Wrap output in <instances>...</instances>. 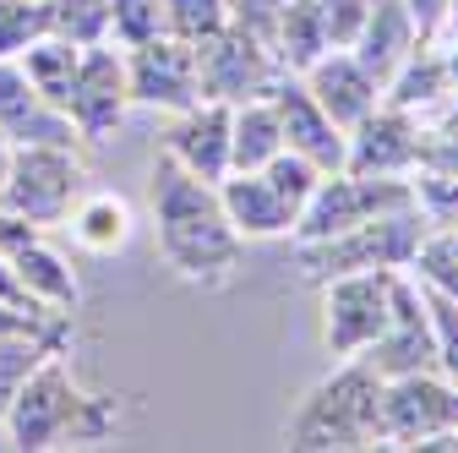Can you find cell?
<instances>
[{"label": "cell", "mask_w": 458, "mask_h": 453, "mask_svg": "<svg viewBox=\"0 0 458 453\" xmlns=\"http://www.w3.org/2000/svg\"><path fill=\"white\" fill-rule=\"evenodd\" d=\"M148 213H153V246L164 257V268L186 278V285L218 290L241 273L246 262V241L241 230L229 224L218 186L186 175L175 158H153V175H148Z\"/></svg>", "instance_id": "1"}, {"label": "cell", "mask_w": 458, "mask_h": 453, "mask_svg": "<svg viewBox=\"0 0 458 453\" xmlns=\"http://www.w3.org/2000/svg\"><path fill=\"white\" fill-rule=\"evenodd\" d=\"M121 432V405L109 393H93L77 382L66 366V350H55L22 388L12 410L0 415V437L6 448L22 453H49V448H93Z\"/></svg>", "instance_id": "2"}, {"label": "cell", "mask_w": 458, "mask_h": 453, "mask_svg": "<svg viewBox=\"0 0 458 453\" xmlns=\"http://www.w3.org/2000/svg\"><path fill=\"white\" fill-rule=\"evenodd\" d=\"M284 442L295 453H360L382 448V377L350 355L306 388L295 415L284 421Z\"/></svg>", "instance_id": "3"}, {"label": "cell", "mask_w": 458, "mask_h": 453, "mask_svg": "<svg viewBox=\"0 0 458 453\" xmlns=\"http://www.w3.org/2000/svg\"><path fill=\"white\" fill-rule=\"evenodd\" d=\"M420 241H426V213L398 208V213L350 224V230L322 235V241H295V268L306 285H327V278L366 273V268H410Z\"/></svg>", "instance_id": "4"}, {"label": "cell", "mask_w": 458, "mask_h": 453, "mask_svg": "<svg viewBox=\"0 0 458 453\" xmlns=\"http://www.w3.org/2000/svg\"><path fill=\"white\" fill-rule=\"evenodd\" d=\"M82 192H88V164L77 148L22 142L12 148L6 181H0V208H12L17 218L38 224V230H61Z\"/></svg>", "instance_id": "5"}, {"label": "cell", "mask_w": 458, "mask_h": 453, "mask_svg": "<svg viewBox=\"0 0 458 453\" xmlns=\"http://www.w3.org/2000/svg\"><path fill=\"white\" fill-rule=\"evenodd\" d=\"M398 208H420L410 175H355V169H333L306 197V208L295 218V241H322V235H338V230H350V224H366V218H382V213H398Z\"/></svg>", "instance_id": "6"}, {"label": "cell", "mask_w": 458, "mask_h": 453, "mask_svg": "<svg viewBox=\"0 0 458 453\" xmlns=\"http://www.w3.org/2000/svg\"><path fill=\"white\" fill-rule=\"evenodd\" d=\"M393 273L398 268H366V273H344L327 278L322 290V350L333 361L366 355L377 345V333L387 328V306H393Z\"/></svg>", "instance_id": "7"}, {"label": "cell", "mask_w": 458, "mask_h": 453, "mask_svg": "<svg viewBox=\"0 0 458 453\" xmlns=\"http://www.w3.org/2000/svg\"><path fill=\"white\" fill-rule=\"evenodd\" d=\"M382 382L387 377H410V372H437V328H431V301L426 285L398 268L393 273V306H387V328L377 333V345L360 355Z\"/></svg>", "instance_id": "8"}, {"label": "cell", "mask_w": 458, "mask_h": 453, "mask_svg": "<svg viewBox=\"0 0 458 453\" xmlns=\"http://www.w3.org/2000/svg\"><path fill=\"white\" fill-rule=\"evenodd\" d=\"M66 121L77 126V137L88 148L109 142L121 132V121L131 115V93H126V49L114 44H88L82 61H77V77L61 98Z\"/></svg>", "instance_id": "9"}, {"label": "cell", "mask_w": 458, "mask_h": 453, "mask_svg": "<svg viewBox=\"0 0 458 453\" xmlns=\"http://www.w3.org/2000/svg\"><path fill=\"white\" fill-rule=\"evenodd\" d=\"M437 432H458V382L442 372L387 377L382 382V448L415 453Z\"/></svg>", "instance_id": "10"}, {"label": "cell", "mask_w": 458, "mask_h": 453, "mask_svg": "<svg viewBox=\"0 0 458 453\" xmlns=\"http://www.w3.org/2000/svg\"><path fill=\"white\" fill-rule=\"evenodd\" d=\"M197 77H202V98L246 104V98H262V93L284 77V66L273 61V49L257 44L251 33L218 28L213 38L197 44Z\"/></svg>", "instance_id": "11"}, {"label": "cell", "mask_w": 458, "mask_h": 453, "mask_svg": "<svg viewBox=\"0 0 458 453\" xmlns=\"http://www.w3.org/2000/svg\"><path fill=\"white\" fill-rule=\"evenodd\" d=\"M126 93L131 109H158V115H181L202 98V77H197V49L181 38H153L126 49Z\"/></svg>", "instance_id": "12"}, {"label": "cell", "mask_w": 458, "mask_h": 453, "mask_svg": "<svg viewBox=\"0 0 458 453\" xmlns=\"http://www.w3.org/2000/svg\"><path fill=\"white\" fill-rule=\"evenodd\" d=\"M344 137H350L344 142V169H355V175H410L420 158V121L387 98Z\"/></svg>", "instance_id": "13"}, {"label": "cell", "mask_w": 458, "mask_h": 453, "mask_svg": "<svg viewBox=\"0 0 458 453\" xmlns=\"http://www.w3.org/2000/svg\"><path fill=\"white\" fill-rule=\"evenodd\" d=\"M158 153L175 158L186 175L218 186L229 175V104L218 98H197L191 109L169 115L164 137H158Z\"/></svg>", "instance_id": "14"}, {"label": "cell", "mask_w": 458, "mask_h": 453, "mask_svg": "<svg viewBox=\"0 0 458 453\" xmlns=\"http://www.w3.org/2000/svg\"><path fill=\"white\" fill-rule=\"evenodd\" d=\"M267 98H273V109H278V126H284V148L290 153H301L306 164H317L322 175H333V169H344V126H333V115L306 93V82L301 77H290L284 72L273 88H267Z\"/></svg>", "instance_id": "15"}, {"label": "cell", "mask_w": 458, "mask_h": 453, "mask_svg": "<svg viewBox=\"0 0 458 453\" xmlns=\"http://www.w3.org/2000/svg\"><path fill=\"white\" fill-rule=\"evenodd\" d=\"M0 137H6L12 148L22 142H61V148H82L77 126L66 121L61 104H49L28 72L17 61H0Z\"/></svg>", "instance_id": "16"}, {"label": "cell", "mask_w": 458, "mask_h": 453, "mask_svg": "<svg viewBox=\"0 0 458 453\" xmlns=\"http://www.w3.org/2000/svg\"><path fill=\"white\" fill-rule=\"evenodd\" d=\"M301 82L333 115V126H344V132H350L355 121H366L371 109L382 104V82L355 61V49H327L311 72H301Z\"/></svg>", "instance_id": "17"}, {"label": "cell", "mask_w": 458, "mask_h": 453, "mask_svg": "<svg viewBox=\"0 0 458 453\" xmlns=\"http://www.w3.org/2000/svg\"><path fill=\"white\" fill-rule=\"evenodd\" d=\"M218 202L229 213V224L241 230V241H278V235H295V208L273 192V181L262 169H229L218 181Z\"/></svg>", "instance_id": "18"}, {"label": "cell", "mask_w": 458, "mask_h": 453, "mask_svg": "<svg viewBox=\"0 0 458 453\" xmlns=\"http://www.w3.org/2000/svg\"><path fill=\"white\" fill-rule=\"evenodd\" d=\"M415 44H426V38H420V28H415V17H410L404 0H371L366 28H360V38H355V61L387 88V77L410 61Z\"/></svg>", "instance_id": "19"}, {"label": "cell", "mask_w": 458, "mask_h": 453, "mask_svg": "<svg viewBox=\"0 0 458 453\" xmlns=\"http://www.w3.org/2000/svg\"><path fill=\"white\" fill-rule=\"evenodd\" d=\"M61 230H72L77 252H88V257H114V252H126L131 235H137V208H131L121 192H82Z\"/></svg>", "instance_id": "20"}, {"label": "cell", "mask_w": 458, "mask_h": 453, "mask_svg": "<svg viewBox=\"0 0 458 453\" xmlns=\"http://www.w3.org/2000/svg\"><path fill=\"white\" fill-rule=\"evenodd\" d=\"M12 268H17V278H22V290H28L33 306H44V312H66V317L82 306V285H77L72 257H66L61 246H49L44 235H33L22 252H12Z\"/></svg>", "instance_id": "21"}, {"label": "cell", "mask_w": 458, "mask_h": 453, "mask_svg": "<svg viewBox=\"0 0 458 453\" xmlns=\"http://www.w3.org/2000/svg\"><path fill=\"white\" fill-rule=\"evenodd\" d=\"M382 98H387V104H398V109H410L415 121H426L431 109H442L447 98H458V88H453V77H447V66H442L437 38H426V44H415V49H410V61L387 77Z\"/></svg>", "instance_id": "22"}, {"label": "cell", "mask_w": 458, "mask_h": 453, "mask_svg": "<svg viewBox=\"0 0 458 453\" xmlns=\"http://www.w3.org/2000/svg\"><path fill=\"white\" fill-rule=\"evenodd\" d=\"M66 345H72V317L55 328H0V415L12 410L17 388Z\"/></svg>", "instance_id": "23"}, {"label": "cell", "mask_w": 458, "mask_h": 453, "mask_svg": "<svg viewBox=\"0 0 458 453\" xmlns=\"http://www.w3.org/2000/svg\"><path fill=\"white\" fill-rule=\"evenodd\" d=\"M273 153H284V126L273 98H246L229 104V169H262Z\"/></svg>", "instance_id": "24"}, {"label": "cell", "mask_w": 458, "mask_h": 453, "mask_svg": "<svg viewBox=\"0 0 458 453\" xmlns=\"http://www.w3.org/2000/svg\"><path fill=\"white\" fill-rule=\"evenodd\" d=\"M327 49L333 44H327V28H322V6L317 0H290L284 17H278V33H273V61L290 77H301V72H311L322 61Z\"/></svg>", "instance_id": "25"}, {"label": "cell", "mask_w": 458, "mask_h": 453, "mask_svg": "<svg viewBox=\"0 0 458 453\" xmlns=\"http://www.w3.org/2000/svg\"><path fill=\"white\" fill-rule=\"evenodd\" d=\"M77 61H82V44L55 38V33L33 38V44L17 55V66L28 72V82H33L49 104H61V98H66V88H72V77H77Z\"/></svg>", "instance_id": "26"}, {"label": "cell", "mask_w": 458, "mask_h": 453, "mask_svg": "<svg viewBox=\"0 0 458 453\" xmlns=\"http://www.w3.org/2000/svg\"><path fill=\"white\" fill-rule=\"evenodd\" d=\"M44 28L72 44H109V0H44Z\"/></svg>", "instance_id": "27"}, {"label": "cell", "mask_w": 458, "mask_h": 453, "mask_svg": "<svg viewBox=\"0 0 458 453\" xmlns=\"http://www.w3.org/2000/svg\"><path fill=\"white\" fill-rule=\"evenodd\" d=\"M164 38V0H109V44L137 49Z\"/></svg>", "instance_id": "28"}, {"label": "cell", "mask_w": 458, "mask_h": 453, "mask_svg": "<svg viewBox=\"0 0 458 453\" xmlns=\"http://www.w3.org/2000/svg\"><path fill=\"white\" fill-rule=\"evenodd\" d=\"M218 28H229V12H224V0H164V33L169 38H181V44H202L213 38Z\"/></svg>", "instance_id": "29"}, {"label": "cell", "mask_w": 458, "mask_h": 453, "mask_svg": "<svg viewBox=\"0 0 458 453\" xmlns=\"http://www.w3.org/2000/svg\"><path fill=\"white\" fill-rule=\"evenodd\" d=\"M44 33V0H0V61H17Z\"/></svg>", "instance_id": "30"}, {"label": "cell", "mask_w": 458, "mask_h": 453, "mask_svg": "<svg viewBox=\"0 0 458 453\" xmlns=\"http://www.w3.org/2000/svg\"><path fill=\"white\" fill-rule=\"evenodd\" d=\"M262 175L273 181V192H278L284 202L301 213V208H306V197H311V192H317V181H322V169H317V164H306L301 153L284 148V153H273V158L262 164Z\"/></svg>", "instance_id": "31"}, {"label": "cell", "mask_w": 458, "mask_h": 453, "mask_svg": "<svg viewBox=\"0 0 458 453\" xmlns=\"http://www.w3.org/2000/svg\"><path fill=\"white\" fill-rule=\"evenodd\" d=\"M426 301H431V328H437V372L458 382V301H447L431 285H426Z\"/></svg>", "instance_id": "32"}, {"label": "cell", "mask_w": 458, "mask_h": 453, "mask_svg": "<svg viewBox=\"0 0 458 453\" xmlns=\"http://www.w3.org/2000/svg\"><path fill=\"white\" fill-rule=\"evenodd\" d=\"M284 6H290V0H224L229 28L251 33V38H257V44H267V49H273V33H278V17H284Z\"/></svg>", "instance_id": "33"}, {"label": "cell", "mask_w": 458, "mask_h": 453, "mask_svg": "<svg viewBox=\"0 0 458 453\" xmlns=\"http://www.w3.org/2000/svg\"><path fill=\"white\" fill-rule=\"evenodd\" d=\"M322 6V28H327V44L333 49H355L360 28H366V12L371 0H317Z\"/></svg>", "instance_id": "34"}, {"label": "cell", "mask_w": 458, "mask_h": 453, "mask_svg": "<svg viewBox=\"0 0 458 453\" xmlns=\"http://www.w3.org/2000/svg\"><path fill=\"white\" fill-rule=\"evenodd\" d=\"M33 235H44L38 224H28V218H17L12 208H0V257H12V252H22Z\"/></svg>", "instance_id": "35"}, {"label": "cell", "mask_w": 458, "mask_h": 453, "mask_svg": "<svg viewBox=\"0 0 458 453\" xmlns=\"http://www.w3.org/2000/svg\"><path fill=\"white\" fill-rule=\"evenodd\" d=\"M0 306H12V312H44V306L28 301V290H22V278H17L12 257H0ZM61 317H66V312H61Z\"/></svg>", "instance_id": "36"}, {"label": "cell", "mask_w": 458, "mask_h": 453, "mask_svg": "<svg viewBox=\"0 0 458 453\" xmlns=\"http://www.w3.org/2000/svg\"><path fill=\"white\" fill-rule=\"evenodd\" d=\"M404 6H410V17H415L420 38H437V33H442V22H447V6H453V0H404Z\"/></svg>", "instance_id": "37"}, {"label": "cell", "mask_w": 458, "mask_h": 453, "mask_svg": "<svg viewBox=\"0 0 458 453\" xmlns=\"http://www.w3.org/2000/svg\"><path fill=\"white\" fill-rule=\"evenodd\" d=\"M437 49H442V66H447L453 88H458V33H447V44H437Z\"/></svg>", "instance_id": "38"}, {"label": "cell", "mask_w": 458, "mask_h": 453, "mask_svg": "<svg viewBox=\"0 0 458 453\" xmlns=\"http://www.w3.org/2000/svg\"><path fill=\"white\" fill-rule=\"evenodd\" d=\"M442 33H458V0L447 6V22H442ZM442 33H437V38H442Z\"/></svg>", "instance_id": "39"}, {"label": "cell", "mask_w": 458, "mask_h": 453, "mask_svg": "<svg viewBox=\"0 0 458 453\" xmlns=\"http://www.w3.org/2000/svg\"><path fill=\"white\" fill-rule=\"evenodd\" d=\"M6 164H12V142L0 137V181H6Z\"/></svg>", "instance_id": "40"}]
</instances>
